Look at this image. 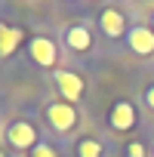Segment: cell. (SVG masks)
Listing matches in <instances>:
<instances>
[{
    "label": "cell",
    "instance_id": "1",
    "mask_svg": "<svg viewBox=\"0 0 154 157\" xmlns=\"http://www.w3.org/2000/svg\"><path fill=\"white\" fill-rule=\"evenodd\" d=\"M43 120H46V126L52 132L68 136V132H74L80 126V111H77V105H71L65 99H49L43 105Z\"/></svg>",
    "mask_w": 154,
    "mask_h": 157
},
{
    "label": "cell",
    "instance_id": "2",
    "mask_svg": "<svg viewBox=\"0 0 154 157\" xmlns=\"http://www.w3.org/2000/svg\"><path fill=\"white\" fill-rule=\"evenodd\" d=\"M96 25H99V31L108 37V40H126V34H129V19H126V13L117 6V3H105L102 10H99V16H96Z\"/></svg>",
    "mask_w": 154,
    "mask_h": 157
},
{
    "label": "cell",
    "instance_id": "3",
    "mask_svg": "<svg viewBox=\"0 0 154 157\" xmlns=\"http://www.w3.org/2000/svg\"><path fill=\"white\" fill-rule=\"evenodd\" d=\"M6 145L10 148H16V151H34L37 145H40V132H37V126L28 120V117H19V120H13L10 126H6Z\"/></svg>",
    "mask_w": 154,
    "mask_h": 157
},
{
    "label": "cell",
    "instance_id": "4",
    "mask_svg": "<svg viewBox=\"0 0 154 157\" xmlns=\"http://www.w3.org/2000/svg\"><path fill=\"white\" fill-rule=\"evenodd\" d=\"M52 83L59 90V96L71 105H77L83 96H87V80H83V74H77V71H68V68H56L52 71Z\"/></svg>",
    "mask_w": 154,
    "mask_h": 157
},
{
    "label": "cell",
    "instance_id": "5",
    "mask_svg": "<svg viewBox=\"0 0 154 157\" xmlns=\"http://www.w3.org/2000/svg\"><path fill=\"white\" fill-rule=\"evenodd\" d=\"M28 56H31V62L37 65V68H52L56 71V65H59V46H56V40L52 37H46V34H34L31 40H28Z\"/></svg>",
    "mask_w": 154,
    "mask_h": 157
},
{
    "label": "cell",
    "instance_id": "6",
    "mask_svg": "<svg viewBox=\"0 0 154 157\" xmlns=\"http://www.w3.org/2000/svg\"><path fill=\"white\" fill-rule=\"evenodd\" d=\"M108 126L114 132H133L139 126V108L129 102V99H117L111 102L108 108Z\"/></svg>",
    "mask_w": 154,
    "mask_h": 157
},
{
    "label": "cell",
    "instance_id": "7",
    "mask_svg": "<svg viewBox=\"0 0 154 157\" xmlns=\"http://www.w3.org/2000/svg\"><path fill=\"white\" fill-rule=\"evenodd\" d=\"M62 40H65V46H68L71 52H90L93 43H96V34H93V28H90L87 22H71V25L65 28Z\"/></svg>",
    "mask_w": 154,
    "mask_h": 157
},
{
    "label": "cell",
    "instance_id": "8",
    "mask_svg": "<svg viewBox=\"0 0 154 157\" xmlns=\"http://www.w3.org/2000/svg\"><path fill=\"white\" fill-rule=\"evenodd\" d=\"M126 46H129V52H136L142 59L154 56V31L148 25H133L126 34Z\"/></svg>",
    "mask_w": 154,
    "mask_h": 157
},
{
    "label": "cell",
    "instance_id": "9",
    "mask_svg": "<svg viewBox=\"0 0 154 157\" xmlns=\"http://www.w3.org/2000/svg\"><path fill=\"white\" fill-rule=\"evenodd\" d=\"M22 43H25V28L10 25V22H0V62L13 59Z\"/></svg>",
    "mask_w": 154,
    "mask_h": 157
},
{
    "label": "cell",
    "instance_id": "10",
    "mask_svg": "<svg viewBox=\"0 0 154 157\" xmlns=\"http://www.w3.org/2000/svg\"><path fill=\"white\" fill-rule=\"evenodd\" d=\"M77 157H105V145L96 139V136H83L77 139Z\"/></svg>",
    "mask_w": 154,
    "mask_h": 157
},
{
    "label": "cell",
    "instance_id": "11",
    "mask_svg": "<svg viewBox=\"0 0 154 157\" xmlns=\"http://www.w3.org/2000/svg\"><path fill=\"white\" fill-rule=\"evenodd\" d=\"M123 154H126V157H148V145H145V142H126Z\"/></svg>",
    "mask_w": 154,
    "mask_h": 157
},
{
    "label": "cell",
    "instance_id": "12",
    "mask_svg": "<svg viewBox=\"0 0 154 157\" xmlns=\"http://www.w3.org/2000/svg\"><path fill=\"white\" fill-rule=\"evenodd\" d=\"M28 157H59V148H56V145H49V142H40Z\"/></svg>",
    "mask_w": 154,
    "mask_h": 157
},
{
    "label": "cell",
    "instance_id": "13",
    "mask_svg": "<svg viewBox=\"0 0 154 157\" xmlns=\"http://www.w3.org/2000/svg\"><path fill=\"white\" fill-rule=\"evenodd\" d=\"M142 102H145V108L154 114V83H148V86L142 90Z\"/></svg>",
    "mask_w": 154,
    "mask_h": 157
},
{
    "label": "cell",
    "instance_id": "14",
    "mask_svg": "<svg viewBox=\"0 0 154 157\" xmlns=\"http://www.w3.org/2000/svg\"><path fill=\"white\" fill-rule=\"evenodd\" d=\"M148 28H151V31H154V13H151V16H148Z\"/></svg>",
    "mask_w": 154,
    "mask_h": 157
},
{
    "label": "cell",
    "instance_id": "15",
    "mask_svg": "<svg viewBox=\"0 0 154 157\" xmlns=\"http://www.w3.org/2000/svg\"><path fill=\"white\" fill-rule=\"evenodd\" d=\"M0 157H6V154H3V151H0Z\"/></svg>",
    "mask_w": 154,
    "mask_h": 157
},
{
    "label": "cell",
    "instance_id": "16",
    "mask_svg": "<svg viewBox=\"0 0 154 157\" xmlns=\"http://www.w3.org/2000/svg\"><path fill=\"white\" fill-rule=\"evenodd\" d=\"M151 157H154V148H151Z\"/></svg>",
    "mask_w": 154,
    "mask_h": 157
}]
</instances>
